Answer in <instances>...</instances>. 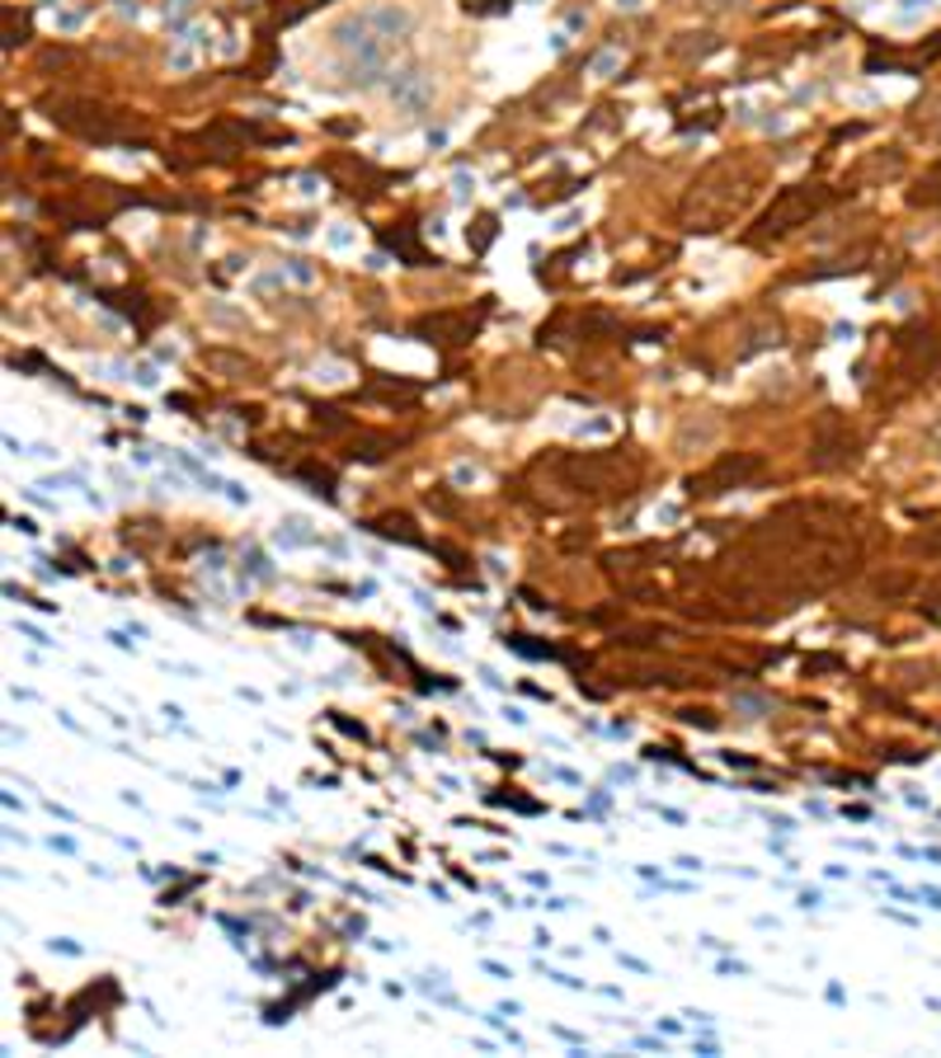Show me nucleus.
Segmentation results:
<instances>
[{
	"label": "nucleus",
	"instance_id": "nucleus-8",
	"mask_svg": "<svg viewBox=\"0 0 941 1058\" xmlns=\"http://www.w3.org/2000/svg\"><path fill=\"white\" fill-rule=\"evenodd\" d=\"M908 203H914V207H937L941 203V161L918 179V189L908 193Z\"/></svg>",
	"mask_w": 941,
	"mask_h": 1058
},
{
	"label": "nucleus",
	"instance_id": "nucleus-9",
	"mask_svg": "<svg viewBox=\"0 0 941 1058\" xmlns=\"http://www.w3.org/2000/svg\"><path fill=\"white\" fill-rule=\"evenodd\" d=\"M297 476L316 484V490H311V494H321V499H335V476H330V470H325V466H316V462H302V466H297Z\"/></svg>",
	"mask_w": 941,
	"mask_h": 1058
},
{
	"label": "nucleus",
	"instance_id": "nucleus-15",
	"mask_svg": "<svg viewBox=\"0 0 941 1058\" xmlns=\"http://www.w3.org/2000/svg\"><path fill=\"white\" fill-rule=\"evenodd\" d=\"M914 546H918V551H941V537H918Z\"/></svg>",
	"mask_w": 941,
	"mask_h": 1058
},
{
	"label": "nucleus",
	"instance_id": "nucleus-7",
	"mask_svg": "<svg viewBox=\"0 0 941 1058\" xmlns=\"http://www.w3.org/2000/svg\"><path fill=\"white\" fill-rule=\"evenodd\" d=\"M377 537H391V541H405V546H424V537L415 532V522L405 518V513H387V518L373 522Z\"/></svg>",
	"mask_w": 941,
	"mask_h": 1058
},
{
	"label": "nucleus",
	"instance_id": "nucleus-3",
	"mask_svg": "<svg viewBox=\"0 0 941 1058\" xmlns=\"http://www.w3.org/2000/svg\"><path fill=\"white\" fill-rule=\"evenodd\" d=\"M48 109H52L48 113L52 123H62V127H71V133H80V137H95V141H113V137L127 133V123H118L109 109H99V104H85V99H57V104H48Z\"/></svg>",
	"mask_w": 941,
	"mask_h": 1058
},
{
	"label": "nucleus",
	"instance_id": "nucleus-4",
	"mask_svg": "<svg viewBox=\"0 0 941 1058\" xmlns=\"http://www.w3.org/2000/svg\"><path fill=\"white\" fill-rule=\"evenodd\" d=\"M857 433L843 424V419H833V414H824L819 419V428H815V466L819 470H838V466H852L857 462Z\"/></svg>",
	"mask_w": 941,
	"mask_h": 1058
},
{
	"label": "nucleus",
	"instance_id": "nucleus-11",
	"mask_svg": "<svg viewBox=\"0 0 941 1058\" xmlns=\"http://www.w3.org/2000/svg\"><path fill=\"white\" fill-rule=\"evenodd\" d=\"M494 240V217H480L476 222V250H485Z\"/></svg>",
	"mask_w": 941,
	"mask_h": 1058
},
{
	"label": "nucleus",
	"instance_id": "nucleus-14",
	"mask_svg": "<svg viewBox=\"0 0 941 1058\" xmlns=\"http://www.w3.org/2000/svg\"><path fill=\"white\" fill-rule=\"evenodd\" d=\"M335 725L344 729V734H353V739H367V729H363V725H353V720H339V715H335Z\"/></svg>",
	"mask_w": 941,
	"mask_h": 1058
},
{
	"label": "nucleus",
	"instance_id": "nucleus-13",
	"mask_svg": "<svg viewBox=\"0 0 941 1058\" xmlns=\"http://www.w3.org/2000/svg\"><path fill=\"white\" fill-rule=\"evenodd\" d=\"M805 668H810V673H819V668H838V659H833V654H819V659H810Z\"/></svg>",
	"mask_w": 941,
	"mask_h": 1058
},
{
	"label": "nucleus",
	"instance_id": "nucleus-2",
	"mask_svg": "<svg viewBox=\"0 0 941 1058\" xmlns=\"http://www.w3.org/2000/svg\"><path fill=\"white\" fill-rule=\"evenodd\" d=\"M758 470H763V456H753V452H725V456H716V466L697 470V476L688 480V494L692 499H716L725 490H735V484L753 480Z\"/></svg>",
	"mask_w": 941,
	"mask_h": 1058
},
{
	"label": "nucleus",
	"instance_id": "nucleus-1",
	"mask_svg": "<svg viewBox=\"0 0 941 1058\" xmlns=\"http://www.w3.org/2000/svg\"><path fill=\"white\" fill-rule=\"evenodd\" d=\"M824 203H829V189H824V184H791V189H781L773 198V207L758 217V231H753V240L787 236L791 226H801L805 217H815Z\"/></svg>",
	"mask_w": 941,
	"mask_h": 1058
},
{
	"label": "nucleus",
	"instance_id": "nucleus-12",
	"mask_svg": "<svg viewBox=\"0 0 941 1058\" xmlns=\"http://www.w3.org/2000/svg\"><path fill=\"white\" fill-rule=\"evenodd\" d=\"M316 424L335 428V433H339V428H349V419H339V410H330V405H325V410H316Z\"/></svg>",
	"mask_w": 941,
	"mask_h": 1058
},
{
	"label": "nucleus",
	"instance_id": "nucleus-10",
	"mask_svg": "<svg viewBox=\"0 0 941 1058\" xmlns=\"http://www.w3.org/2000/svg\"><path fill=\"white\" fill-rule=\"evenodd\" d=\"M381 240H387V245H391V250H401V254H405V260H410V264H429V254H424V250L415 245V240H410V231H387V236H381Z\"/></svg>",
	"mask_w": 941,
	"mask_h": 1058
},
{
	"label": "nucleus",
	"instance_id": "nucleus-5",
	"mask_svg": "<svg viewBox=\"0 0 941 1058\" xmlns=\"http://www.w3.org/2000/svg\"><path fill=\"white\" fill-rule=\"evenodd\" d=\"M476 325H480V316H470V311H438V316L415 320V335L429 339V344H470Z\"/></svg>",
	"mask_w": 941,
	"mask_h": 1058
},
{
	"label": "nucleus",
	"instance_id": "nucleus-16",
	"mask_svg": "<svg viewBox=\"0 0 941 1058\" xmlns=\"http://www.w3.org/2000/svg\"><path fill=\"white\" fill-rule=\"evenodd\" d=\"M937 442H941V424H937Z\"/></svg>",
	"mask_w": 941,
	"mask_h": 1058
},
{
	"label": "nucleus",
	"instance_id": "nucleus-6",
	"mask_svg": "<svg viewBox=\"0 0 941 1058\" xmlns=\"http://www.w3.org/2000/svg\"><path fill=\"white\" fill-rule=\"evenodd\" d=\"M894 353H900V363L908 371H932L941 363V339L932 330H904L900 344H894Z\"/></svg>",
	"mask_w": 941,
	"mask_h": 1058
}]
</instances>
